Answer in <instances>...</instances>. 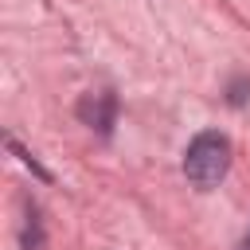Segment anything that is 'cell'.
Here are the masks:
<instances>
[{
	"label": "cell",
	"instance_id": "2",
	"mask_svg": "<svg viewBox=\"0 0 250 250\" xmlns=\"http://www.w3.org/2000/svg\"><path fill=\"white\" fill-rule=\"evenodd\" d=\"M78 121L90 125V129H98L102 137H109V133H113V121H117V98H113L109 90H90V94H82V102H78Z\"/></svg>",
	"mask_w": 250,
	"mask_h": 250
},
{
	"label": "cell",
	"instance_id": "1",
	"mask_svg": "<svg viewBox=\"0 0 250 250\" xmlns=\"http://www.w3.org/2000/svg\"><path fill=\"white\" fill-rule=\"evenodd\" d=\"M227 168H230V141H227V133H219V129L195 133L191 145H188V152H184V176H188V184L199 188V191H211V188L223 184Z\"/></svg>",
	"mask_w": 250,
	"mask_h": 250
},
{
	"label": "cell",
	"instance_id": "6",
	"mask_svg": "<svg viewBox=\"0 0 250 250\" xmlns=\"http://www.w3.org/2000/svg\"><path fill=\"white\" fill-rule=\"evenodd\" d=\"M238 250H250V230L242 234V242H238Z\"/></svg>",
	"mask_w": 250,
	"mask_h": 250
},
{
	"label": "cell",
	"instance_id": "3",
	"mask_svg": "<svg viewBox=\"0 0 250 250\" xmlns=\"http://www.w3.org/2000/svg\"><path fill=\"white\" fill-rule=\"evenodd\" d=\"M20 242H23V250H43V246H47L39 207H27V215H23V230H20Z\"/></svg>",
	"mask_w": 250,
	"mask_h": 250
},
{
	"label": "cell",
	"instance_id": "5",
	"mask_svg": "<svg viewBox=\"0 0 250 250\" xmlns=\"http://www.w3.org/2000/svg\"><path fill=\"white\" fill-rule=\"evenodd\" d=\"M246 98H250V86H246V82H238V86L230 90V102H234V105H242Z\"/></svg>",
	"mask_w": 250,
	"mask_h": 250
},
{
	"label": "cell",
	"instance_id": "4",
	"mask_svg": "<svg viewBox=\"0 0 250 250\" xmlns=\"http://www.w3.org/2000/svg\"><path fill=\"white\" fill-rule=\"evenodd\" d=\"M8 148H12V152L20 156V164H23V168H31V172H35L39 180H51V172H47V168H43V164H39V160H35V156L27 152V148H20V141H16V137H8Z\"/></svg>",
	"mask_w": 250,
	"mask_h": 250
}]
</instances>
